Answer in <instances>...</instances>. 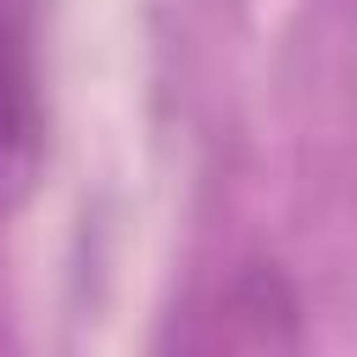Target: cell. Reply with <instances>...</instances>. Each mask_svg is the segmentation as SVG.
Masks as SVG:
<instances>
[{
	"label": "cell",
	"instance_id": "7a4b0ae2",
	"mask_svg": "<svg viewBox=\"0 0 357 357\" xmlns=\"http://www.w3.org/2000/svg\"><path fill=\"white\" fill-rule=\"evenodd\" d=\"M307 318L301 290L273 257H251L229 273L206 312V346L212 351H301Z\"/></svg>",
	"mask_w": 357,
	"mask_h": 357
},
{
	"label": "cell",
	"instance_id": "6da1fadb",
	"mask_svg": "<svg viewBox=\"0 0 357 357\" xmlns=\"http://www.w3.org/2000/svg\"><path fill=\"white\" fill-rule=\"evenodd\" d=\"M39 173H45L39 0H0V218L39 190Z\"/></svg>",
	"mask_w": 357,
	"mask_h": 357
}]
</instances>
